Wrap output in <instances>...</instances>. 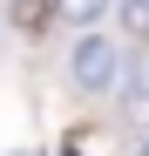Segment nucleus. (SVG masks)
Wrapping results in <instances>:
<instances>
[{
  "instance_id": "3",
  "label": "nucleus",
  "mask_w": 149,
  "mask_h": 156,
  "mask_svg": "<svg viewBox=\"0 0 149 156\" xmlns=\"http://www.w3.org/2000/svg\"><path fill=\"white\" fill-rule=\"evenodd\" d=\"M115 14H122L129 34H149V0H115Z\"/></svg>"
},
{
  "instance_id": "1",
  "label": "nucleus",
  "mask_w": 149,
  "mask_h": 156,
  "mask_svg": "<svg viewBox=\"0 0 149 156\" xmlns=\"http://www.w3.org/2000/svg\"><path fill=\"white\" fill-rule=\"evenodd\" d=\"M68 82L81 88V95H109L122 82V48L109 34H81L74 41V55H68Z\"/></svg>"
},
{
  "instance_id": "2",
  "label": "nucleus",
  "mask_w": 149,
  "mask_h": 156,
  "mask_svg": "<svg viewBox=\"0 0 149 156\" xmlns=\"http://www.w3.org/2000/svg\"><path fill=\"white\" fill-rule=\"evenodd\" d=\"M54 14L68 20V27H88V20H102V14H109V0H54Z\"/></svg>"
},
{
  "instance_id": "5",
  "label": "nucleus",
  "mask_w": 149,
  "mask_h": 156,
  "mask_svg": "<svg viewBox=\"0 0 149 156\" xmlns=\"http://www.w3.org/2000/svg\"><path fill=\"white\" fill-rule=\"evenodd\" d=\"M136 156H149V136H142V143H136Z\"/></svg>"
},
{
  "instance_id": "4",
  "label": "nucleus",
  "mask_w": 149,
  "mask_h": 156,
  "mask_svg": "<svg viewBox=\"0 0 149 156\" xmlns=\"http://www.w3.org/2000/svg\"><path fill=\"white\" fill-rule=\"evenodd\" d=\"M122 109H129L136 122H149V68L136 75V88H129V95H122Z\"/></svg>"
}]
</instances>
